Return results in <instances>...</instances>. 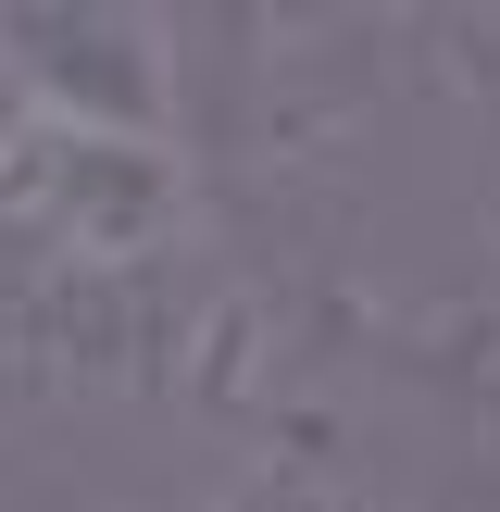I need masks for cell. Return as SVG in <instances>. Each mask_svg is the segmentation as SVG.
<instances>
[{
    "instance_id": "cell-1",
    "label": "cell",
    "mask_w": 500,
    "mask_h": 512,
    "mask_svg": "<svg viewBox=\"0 0 500 512\" xmlns=\"http://www.w3.org/2000/svg\"><path fill=\"white\" fill-rule=\"evenodd\" d=\"M0 238H25L63 275H138L150 250L188 238V163L175 138H113L13 100L0 113Z\"/></svg>"
},
{
    "instance_id": "cell-2",
    "label": "cell",
    "mask_w": 500,
    "mask_h": 512,
    "mask_svg": "<svg viewBox=\"0 0 500 512\" xmlns=\"http://www.w3.org/2000/svg\"><path fill=\"white\" fill-rule=\"evenodd\" d=\"M0 75L38 113L113 125V138H175V38H163V13H0Z\"/></svg>"
}]
</instances>
